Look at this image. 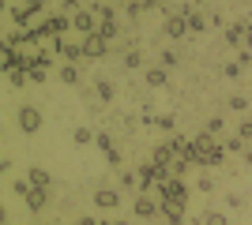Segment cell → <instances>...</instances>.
Masks as SVG:
<instances>
[{
    "label": "cell",
    "mask_w": 252,
    "mask_h": 225,
    "mask_svg": "<svg viewBox=\"0 0 252 225\" xmlns=\"http://www.w3.org/2000/svg\"><path fill=\"white\" fill-rule=\"evenodd\" d=\"M72 30L79 34V38H87V34H98V30H102V19H98L91 8H79V11L72 15Z\"/></svg>",
    "instance_id": "6da1fadb"
},
{
    "label": "cell",
    "mask_w": 252,
    "mask_h": 225,
    "mask_svg": "<svg viewBox=\"0 0 252 225\" xmlns=\"http://www.w3.org/2000/svg\"><path fill=\"white\" fill-rule=\"evenodd\" d=\"M158 195L169 199V203H185L189 206V184H185V176H169L166 184H158Z\"/></svg>",
    "instance_id": "7a4b0ae2"
},
{
    "label": "cell",
    "mask_w": 252,
    "mask_h": 225,
    "mask_svg": "<svg viewBox=\"0 0 252 225\" xmlns=\"http://www.w3.org/2000/svg\"><path fill=\"white\" fill-rule=\"evenodd\" d=\"M15 120H19L23 135H38V131H42V109H34V105H19Z\"/></svg>",
    "instance_id": "3957f363"
},
{
    "label": "cell",
    "mask_w": 252,
    "mask_h": 225,
    "mask_svg": "<svg viewBox=\"0 0 252 225\" xmlns=\"http://www.w3.org/2000/svg\"><path fill=\"white\" fill-rule=\"evenodd\" d=\"M162 30H166V38H173V42L189 38V34H192L189 15H185V11H169V15H166V26H162Z\"/></svg>",
    "instance_id": "277c9868"
},
{
    "label": "cell",
    "mask_w": 252,
    "mask_h": 225,
    "mask_svg": "<svg viewBox=\"0 0 252 225\" xmlns=\"http://www.w3.org/2000/svg\"><path fill=\"white\" fill-rule=\"evenodd\" d=\"M53 53L64 56L68 64H75V60H83V42H68V38H53Z\"/></svg>",
    "instance_id": "5b68a950"
},
{
    "label": "cell",
    "mask_w": 252,
    "mask_h": 225,
    "mask_svg": "<svg viewBox=\"0 0 252 225\" xmlns=\"http://www.w3.org/2000/svg\"><path fill=\"white\" fill-rule=\"evenodd\" d=\"M42 15V8H34V4H11V23L15 26H27L31 30V23Z\"/></svg>",
    "instance_id": "8992f818"
},
{
    "label": "cell",
    "mask_w": 252,
    "mask_h": 225,
    "mask_svg": "<svg viewBox=\"0 0 252 225\" xmlns=\"http://www.w3.org/2000/svg\"><path fill=\"white\" fill-rule=\"evenodd\" d=\"M105 53H109V42H105L102 34H87V38H83V56H91V60H102Z\"/></svg>",
    "instance_id": "52a82bcc"
},
{
    "label": "cell",
    "mask_w": 252,
    "mask_h": 225,
    "mask_svg": "<svg viewBox=\"0 0 252 225\" xmlns=\"http://www.w3.org/2000/svg\"><path fill=\"white\" fill-rule=\"evenodd\" d=\"M121 188H98L94 192V206L98 210H117V206H121Z\"/></svg>",
    "instance_id": "ba28073f"
},
{
    "label": "cell",
    "mask_w": 252,
    "mask_h": 225,
    "mask_svg": "<svg viewBox=\"0 0 252 225\" xmlns=\"http://www.w3.org/2000/svg\"><path fill=\"white\" fill-rule=\"evenodd\" d=\"M151 161H158V165H166V169H173V161H181V158H177V150L169 147V143H158V147L151 150Z\"/></svg>",
    "instance_id": "9c48e42d"
},
{
    "label": "cell",
    "mask_w": 252,
    "mask_h": 225,
    "mask_svg": "<svg viewBox=\"0 0 252 225\" xmlns=\"http://www.w3.org/2000/svg\"><path fill=\"white\" fill-rule=\"evenodd\" d=\"M132 210H136V218H155L158 210H162V203H155V199H151V195H136V206H132Z\"/></svg>",
    "instance_id": "30bf717a"
},
{
    "label": "cell",
    "mask_w": 252,
    "mask_h": 225,
    "mask_svg": "<svg viewBox=\"0 0 252 225\" xmlns=\"http://www.w3.org/2000/svg\"><path fill=\"white\" fill-rule=\"evenodd\" d=\"M245 38H249V23H230V26H226V45L241 49Z\"/></svg>",
    "instance_id": "8fae6325"
},
{
    "label": "cell",
    "mask_w": 252,
    "mask_h": 225,
    "mask_svg": "<svg viewBox=\"0 0 252 225\" xmlns=\"http://www.w3.org/2000/svg\"><path fill=\"white\" fill-rule=\"evenodd\" d=\"M23 203H27V210H45V203H49V188H31Z\"/></svg>",
    "instance_id": "7c38bea8"
},
{
    "label": "cell",
    "mask_w": 252,
    "mask_h": 225,
    "mask_svg": "<svg viewBox=\"0 0 252 225\" xmlns=\"http://www.w3.org/2000/svg\"><path fill=\"white\" fill-rule=\"evenodd\" d=\"M177 11H185V15H189L192 34H203V30H207V19H203V11H200V8H192V4H189V8H177Z\"/></svg>",
    "instance_id": "4fadbf2b"
},
{
    "label": "cell",
    "mask_w": 252,
    "mask_h": 225,
    "mask_svg": "<svg viewBox=\"0 0 252 225\" xmlns=\"http://www.w3.org/2000/svg\"><path fill=\"white\" fill-rule=\"evenodd\" d=\"M143 79H147L151 90H158V86L169 83V68H147V72H143Z\"/></svg>",
    "instance_id": "5bb4252c"
},
{
    "label": "cell",
    "mask_w": 252,
    "mask_h": 225,
    "mask_svg": "<svg viewBox=\"0 0 252 225\" xmlns=\"http://www.w3.org/2000/svg\"><path fill=\"white\" fill-rule=\"evenodd\" d=\"M27 180H31V188H49L53 176L42 169V165H31V169H27Z\"/></svg>",
    "instance_id": "9a60e30c"
},
{
    "label": "cell",
    "mask_w": 252,
    "mask_h": 225,
    "mask_svg": "<svg viewBox=\"0 0 252 225\" xmlns=\"http://www.w3.org/2000/svg\"><path fill=\"white\" fill-rule=\"evenodd\" d=\"M49 30H53V38H64L72 30V15H49Z\"/></svg>",
    "instance_id": "2e32d148"
},
{
    "label": "cell",
    "mask_w": 252,
    "mask_h": 225,
    "mask_svg": "<svg viewBox=\"0 0 252 225\" xmlns=\"http://www.w3.org/2000/svg\"><path fill=\"white\" fill-rule=\"evenodd\" d=\"M72 139L79 143V147H91V143L98 139V131H94V128H87V124H79V128L72 131Z\"/></svg>",
    "instance_id": "e0dca14e"
},
{
    "label": "cell",
    "mask_w": 252,
    "mask_h": 225,
    "mask_svg": "<svg viewBox=\"0 0 252 225\" xmlns=\"http://www.w3.org/2000/svg\"><path fill=\"white\" fill-rule=\"evenodd\" d=\"M94 94H98V101H113V98H117V86L109 83V79H98V83H94Z\"/></svg>",
    "instance_id": "ac0fdd59"
},
{
    "label": "cell",
    "mask_w": 252,
    "mask_h": 225,
    "mask_svg": "<svg viewBox=\"0 0 252 225\" xmlns=\"http://www.w3.org/2000/svg\"><path fill=\"white\" fill-rule=\"evenodd\" d=\"M121 192H143L139 173H121Z\"/></svg>",
    "instance_id": "d6986e66"
},
{
    "label": "cell",
    "mask_w": 252,
    "mask_h": 225,
    "mask_svg": "<svg viewBox=\"0 0 252 225\" xmlns=\"http://www.w3.org/2000/svg\"><path fill=\"white\" fill-rule=\"evenodd\" d=\"M79 79H83V75H79V68H75V64H64V68H61V83L79 86Z\"/></svg>",
    "instance_id": "ffe728a7"
},
{
    "label": "cell",
    "mask_w": 252,
    "mask_h": 225,
    "mask_svg": "<svg viewBox=\"0 0 252 225\" xmlns=\"http://www.w3.org/2000/svg\"><path fill=\"white\" fill-rule=\"evenodd\" d=\"M139 64H143V53H139V49H128L125 53V72H136Z\"/></svg>",
    "instance_id": "44dd1931"
},
{
    "label": "cell",
    "mask_w": 252,
    "mask_h": 225,
    "mask_svg": "<svg viewBox=\"0 0 252 225\" xmlns=\"http://www.w3.org/2000/svg\"><path fill=\"white\" fill-rule=\"evenodd\" d=\"M203 225H230V218L222 214V210H207V214H203Z\"/></svg>",
    "instance_id": "7402d4cb"
},
{
    "label": "cell",
    "mask_w": 252,
    "mask_h": 225,
    "mask_svg": "<svg viewBox=\"0 0 252 225\" xmlns=\"http://www.w3.org/2000/svg\"><path fill=\"white\" fill-rule=\"evenodd\" d=\"M98 34H102L105 42H113L117 34H121V26H117V19H113V23H102V30H98Z\"/></svg>",
    "instance_id": "603a6c76"
},
{
    "label": "cell",
    "mask_w": 252,
    "mask_h": 225,
    "mask_svg": "<svg viewBox=\"0 0 252 225\" xmlns=\"http://www.w3.org/2000/svg\"><path fill=\"white\" fill-rule=\"evenodd\" d=\"M27 79H31V75H27V68H23V72H11V75H8V83H11V86H27Z\"/></svg>",
    "instance_id": "cb8c5ba5"
},
{
    "label": "cell",
    "mask_w": 252,
    "mask_h": 225,
    "mask_svg": "<svg viewBox=\"0 0 252 225\" xmlns=\"http://www.w3.org/2000/svg\"><path fill=\"white\" fill-rule=\"evenodd\" d=\"M222 75H226V79H237V75H241V64H237V60H230V64H222Z\"/></svg>",
    "instance_id": "d4e9b609"
},
{
    "label": "cell",
    "mask_w": 252,
    "mask_h": 225,
    "mask_svg": "<svg viewBox=\"0 0 252 225\" xmlns=\"http://www.w3.org/2000/svg\"><path fill=\"white\" fill-rule=\"evenodd\" d=\"M241 150H245V139H241V135H233V139L226 143V154H241Z\"/></svg>",
    "instance_id": "484cf974"
},
{
    "label": "cell",
    "mask_w": 252,
    "mask_h": 225,
    "mask_svg": "<svg viewBox=\"0 0 252 225\" xmlns=\"http://www.w3.org/2000/svg\"><path fill=\"white\" fill-rule=\"evenodd\" d=\"M230 109H237V113H245V109H249V98L233 94V98H230Z\"/></svg>",
    "instance_id": "4316f807"
},
{
    "label": "cell",
    "mask_w": 252,
    "mask_h": 225,
    "mask_svg": "<svg viewBox=\"0 0 252 225\" xmlns=\"http://www.w3.org/2000/svg\"><path fill=\"white\" fill-rule=\"evenodd\" d=\"M94 143H98V147L105 150V154H109V150H117V147H113V139H109V135H105V131H98V139H94Z\"/></svg>",
    "instance_id": "83f0119b"
},
{
    "label": "cell",
    "mask_w": 252,
    "mask_h": 225,
    "mask_svg": "<svg viewBox=\"0 0 252 225\" xmlns=\"http://www.w3.org/2000/svg\"><path fill=\"white\" fill-rule=\"evenodd\" d=\"M155 128L158 131H173V117H155Z\"/></svg>",
    "instance_id": "f1b7e54d"
},
{
    "label": "cell",
    "mask_w": 252,
    "mask_h": 225,
    "mask_svg": "<svg viewBox=\"0 0 252 225\" xmlns=\"http://www.w3.org/2000/svg\"><path fill=\"white\" fill-rule=\"evenodd\" d=\"M237 135H241L245 143H252V120H241V128H237Z\"/></svg>",
    "instance_id": "f546056e"
},
{
    "label": "cell",
    "mask_w": 252,
    "mask_h": 225,
    "mask_svg": "<svg viewBox=\"0 0 252 225\" xmlns=\"http://www.w3.org/2000/svg\"><path fill=\"white\" fill-rule=\"evenodd\" d=\"M11 192H15V195H23V199H27V192H31V180H15V184H11Z\"/></svg>",
    "instance_id": "4dcf8cb0"
},
{
    "label": "cell",
    "mask_w": 252,
    "mask_h": 225,
    "mask_svg": "<svg viewBox=\"0 0 252 225\" xmlns=\"http://www.w3.org/2000/svg\"><path fill=\"white\" fill-rule=\"evenodd\" d=\"M162 68H177V53H173V49L162 53Z\"/></svg>",
    "instance_id": "1f68e13d"
},
{
    "label": "cell",
    "mask_w": 252,
    "mask_h": 225,
    "mask_svg": "<svg viewBox=\"0 0 252 225\" xmlns=\"http://www.w3.org/2000/svg\"><path fill=\"white\" fill-rule=\"evenodd\" d=\"M27 75H31V83H45V68H27Z\"/></svg>",
    "instance_id": "d6a6232c"
},
{
    "label": "cell",
    "mask_w": 252,
    "mask_h": 225,
    "mask_svg": "<svg viewBox=\"0 0 252 225\" xmlns=\"http://www.w3.org/2000/svg\"><path fill=\"white\" fill-rule=\"evenodd\" d=\"M222 128H226V124H222V117H211V120H207V131H211V135H219Z\"/></svg>",
    "instance_id": "836d02e7"
},
{
    "label": "cell",
    "mask_w": 252,
    "mask_h": 225,
    "mask_svg": "<svg viewBox=\"0 0 252 225\" xmlns=\"http://www.w3.org/2000/svg\"><path fill=\"white\" fill-rule=\"evenodd\" d=\"M105 161H109L113 169H121V150H109V154H105Z\"/></svg>",
    "instance_id": "e575fe53"
},
{
    "label": "cell",
    "mask_w": 252,
    "mask_h": 225,
    "mask_svg": "<svg viewBox=\"0 0 252 225\" xmlns=\"http://www.w3.org/2000/svg\"><path fill=\"white\" fill-rule=\"evenodd\" d=\"M196 188H200V192H207V195L215 192V184H211V176H200V184H196Z\"/></svg>",
    "instance_id": "d590c367"
},
{
    "label": "cell",
    "mask_w": 252,
    "mask_h": 225,
    "mask_svg": "<svg viewBox=\"0 0 252 225\" xmlns=\"http://www.w3.org/2000/svg\"><path fill=\"white\" fill-rule=\"evenodd\" d=\"M237 64H241V68H249V64H252V53H249V49H241V56H237Z\"/></svg>",
    "instance_id": "8d00e7d4"
},
{
    "label": "cell",
    "mask_w": 252,
    "mask_h": 225,
    "mask_svg": "<svg viewBox=\"0 0 252 225\" xmlns=\"http://www.w3.org/2000/svg\"><path fill=\"white\" fill-rule=\"evenodd\" d=\"M61 8H68V11L75 15V11H79V0H61Z\"/></svg>",
    "instance_id": "74e56055"
},
{
    "label": "cell",
    "mask_w": 252,
    "mask_h": 225,
    "mask_svg": "<svg viewBox=\"0 0 252 225\" xmlns=\"http://www.w3.org/2000/svg\"><path fill=\"white\" fill-rule=\"evenodd\" d=\"M245 49L252 53V26H249V38H245Z\"/></svg>",
    "instance_id": "f35d334b"
},
{
    "label": "cell",
    "mask_w": 252,
    "mask_h": 225,
    "mask_svg": "<svg viewBox=\"0 0 252 225\" xmlns=\"http://www.w3.org/2000/svg\"><path fill=\"white\" fill-rule=\"evenodd\" d=\"M23 4H34V8H45V0H23Z\"/></svg>",
    "instance_id": "ab89813d"
},
{
    "label": "cell",
    "mask_w": 252,
    "mask_h": 225,
    "mask_svg": "<svg viewBox=\"0 0 252 225\" xmlns=\"http://www.w3.org/2000/svg\"><path fill=\"white\" fill-rule=\"evenodd\" d=\"M143 4H147V8H158V4H162V0H143Z\"/></svg>",
    "instance_id": "60d3db41"
},
{
    "label": "cell",
    "mask_w": 252,
    "mask_h": 225,
    "mask_svg": "<svg viewBox=\"0 0 252 225\" xmlns=\"http://www.w3.org/2000/svg\"><path fill=\"white\" fill-rule=\"evenodd\" d=\"M245 165H252V150H245Z\"/></svg>",
    "instance_id": "b9f144b4"
},
{
    "label": "cell",
    "mask_w": 252,
    "mask_h": 225,
    "mask_svg": "<svg viewBox=\"0 0 252 225\" xmlns=\"http://www.w3.org/2000/svg\"><path fill=\"white\" fill-rule=\"evenodd\" d=\"M109 225H128V222H125V218H113V222H109Z\"/></svg>",
    "instance_id": "7bdbcfd3"
}]
</instances>
